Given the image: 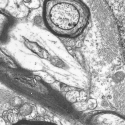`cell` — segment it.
Instances as JSON below:
<instances>
[{"label":"cell","mask_w":125,"mask_h":125,"mask_svg":"<svg viewBox=\"0 0 125 125\" xmlns=\"http://www.w3.org/2000/svg\"><path fill=\"white\" fill-rule=\"evenodd\" d=\"M42 12L47 28L63 37L78 36L90 19V10L82 0H45Z\"/></svg>","instance_id":"obj_1"},{"label":"cell","mask_w":125,"mask_h":125,"mask_svg":"<svg viewBox=\"0 0 125 125\" xmlns=\"http://www.w3.org/2000/svg\"><path fill=\"white\" fill-rule=\"evenodd\" d=\"M109 6L116 22L123 56L125 58V0H104Z\"/></svg>","instance_id":"obj_2"},{"label":"cell","mask_w":125,"mask_h":125,"mask_svg":"<svg viewBox=\"0 0 125 125\" xmlns=\"http://www.w3.org/2000/svg\"><path fill=\"white\" fill-rule=\"evenodd\" d=\"M24 4L30 9H37L40 5V0H22Z\"/></svg>","instance_id":"obj_3"}]
</instances>
